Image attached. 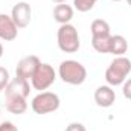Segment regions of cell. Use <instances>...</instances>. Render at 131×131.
Returning a JSON list of instances; mask_svg holds the SVG:
<instances>
[{"label":"cell","instance_id":"obj_1","mask_svg":"<svg viewBox=\"0 0 131 131\" xmlns=\"http://www.w3.org/2000/svg\"><path fill=\"white\" fill-rule=\"evenodd\" d=\"M131 73V60L127 57H116L108 69L105 70V81L108 85L116 87L122 85L127 81V76Z\"/></svg>","mask_w":131,"mask_h":131},{"label":"cell","instance_id":"obj_2","mask_svg":"<svg viewBox=\"0 0 131 131\" xmlns=\"http://www.w3.org/2000/svg\"><path fill=\"white\" fill-rule=\"evenodd\" d=\"M58 75L63 82L70 85H81L87 79V69L75 60H66L58 67Z\"/></svg>","mask_w":131,"mask_h":131},{"label":"cell","instance_id":"obj_3","mask_svg":"<svg viewBox=\"0 0 131 131\" xmlns=\"http://www.w3.org/2000/svg\"><path fill=\"white\" fill-rule=\"evenodd\" d=\"M57 43L60 50H63L66 53H75L78 52L81 41H79V35L78 31L73 25L67 23V25H60L58 32H57Z\"/></svg>","mask_w":131,"mask_h":131},{"label":"cell","instance_id":"obj_4","mask_svg":"<svg viewBox=\"0 0 131 131\" xmlns=\"http://www.w3.org/2000/svg\"><path fill=\"white\" fill-rule=\"evenodd\" d=\"M60 96L52 92H40L31 102L35 114H49L60 108Z\"/></svg>","mask_w":131,"mask_h":131},{"label":"cell","instance_id":"obj_5","mask_svg":"<svg viewBox=\"0 0 131 131\" xmlns=\"http://www.w3.org/2000/svg\"><path fill=\"white\" fill-rule=\"evenodd\" d=\"M57 79V72L55 69L47 63H41L38 66V69L35 70L34 76L31 78V85L35 90L44 92L47 90Z\"/></svg>","mask_w":131,"mask_h":131},{"label":"cell","instance_id":"obj_6","mask_svg":"<svg viewBox=\"0 0 131 131\" xmlns=\"http://www.w3.org/2000/svg\"><path fill=\"white\" fill-rule=\"evenodd\" d=\"M31 92V84L28 79H23L20 76H15L9 81V84L5 89V98L6 99H26Z\"/></svg>","mask_w":131,"mask_h":131},{"label":"cell","instance_id":"obj_7","mask_svg":"<svg viewBox=\"0 0 131 131\" xmlns=\"http://www.w3.org/2000/svg\"><path fill=\"white\" fill-rule=\"evenodd\" d=\"M11 17L14 20V23L17 25L18 29L26 28L31 23V17H32V8L28 2H18L12 6L11 9Z\"/></svg>","mask_w":131,"mask_h":131},{"label":"cell","instance_id":"obj_8","mask_svg":"<svg viewBox=\"0 0 131 131\" xmlns=\"http://www.w3.org/2000/svg\"><path fill=\"white\" fill-rule=\"evenodd\" d=\"M41 64L40 58L37 55H28V57H23L15 67V76H20L23 79H31L35 73V70L38 69V66Z\"/></svg>","mask_w":131,"mask_h":131},{"label":"cell","instance_id":"obj_9","mask_svg":"<svg viewBox=\"0 0 131 131\" xmlns=\"http://www.w3.org/2000/svg\"><path fill=\"white\" fill-rule=\"evenodd\" d=\"M18 28L14 23L12 17L8 14H0V40L3 41H12L17 38Z\"/></svg>","mask_w":131,"mask_h":131},{"label":"cell","instance_id":"obj_10","mask_svg":"<svg viewBox=\"0 0 131 131\" xmlns=\"http://www.w3.org/2000/svg\"><path fill=\"white\" fill-rule=\"evenodd\" d=\"M116 93L111 89V85H101L95 90V102L102 108H108L114 104Z\"/></svg>","mask_w":131,"mask_h":131},{"label":"cell","instance_id":"obj_11","mask_svg":"<svg viewBox=\"0 0 131 131\" xmlns=\"http://www.w3.org/2000/svg\"><path fill=\"white\" fill-rule=\"evenodd\" d=\"M128 50V41L122 35H111L110 44H108V53H113L114 57H124Z\"/></svg>","mask_w":131,"mask_h":131},{"label":"cell","instance_id":"obj_12","mask_svg":"<svg viewBox=\"0 0 131 131\" xmlns=\"http://www.w3.org/2000/svg\"><path fill=\"white\" fill-rule=\"evenodd\" d=\"M53 18L60 25H67L73 18V8L67 3H58L53 9Z\"/></svg>","mask_w":131,"mask_h":131},{"label":"cell","instance_id":"obj_13","mask_svg":"<svg viewBox=\"0 0 131 131\" xmlns=\"http://www.w3.org/2000/svg\"><path fill=\"white\" fill-rule=\"evenodd\" d=\"M90 31H92V38H105V37L111 35V29H110L108 21H105L102 18H96L92 21Z\"/></svg>","mask_w":131,"mask_h":131},{"label":"cell","instance_id":"obj_14","mask_svg":"<svg viewBox=\"0 0 131 131\" xmlns=\"http://www.w3.org/2000/svg\"><path fill=\"white\" fill-rule=\"evenodd\" d=\"M5 107L12 114H23L28 110V102L26 99H6Z\"/></svg>","mask_w":131,"mask_h":131},{"label":"cell","instance_id":"obj_15","mask_svg":"<svg viewBox=\"0 0 131 131\" xmlns=\"http://www.w3.org/2000/svg\"><path fill=\"white\" fill-rule=\"evenodd\" d=\"M111 37V35H110ZM110 37L105 38H92V46L98 53H108V44H110Z\"/></svg>","mask_w":131,"mask_h":131},{"label":"cell","instance_id":"obj_16","mask_svg":"<svg viewBox=\"0 0 131 131\" xmlns=\"http://www.w3.org/2000/svg\"><path fill=\"white\" fill-rule=\"evenodd\" d=\"M96 2L98 0H73V6L79 12H87V11L93 9V6L96 5Z\"/></svg>","mask_w":131,"mask_h":131},{"label":"cell","instance_id":"obj_17","mask_svg":"<svg viewBox=\"0 0 131 131\" xmlns=\"http://www.w3.org/2000/svg\"><path fill=\"white\" fill-rule=\"evenodd\" d=\"M9 72H8V69H5V67H2L0 66V93L2 92H5V89H6V85L9 84Z\"/></svg>","mask_w":131,"mask_h":131},{"label":"cell","instance_id":"obj_18","mask_svg":"<svg viewBox=\"0 0 131 131\" xmlns=\"http://www.w3.org/2000/svg\"><path fill=\"white\" fill-rule=\"evenodd\" d=\"M122 93H124V96H125L127 99L131 101V78L127 79V81L122 84Z\"/></svg>","mask_w":131,"mask_h":131},{"label":"cell","instance_id":"obj_19","mask_svg":"<svg viewBox=\"0 0 131 131\" xmlns=\"http://www.w3.org/2000/svg\"><path fill=\"white\" fill-rule=\"evenodd\" d=\"M66 131H87V130H85V127H84L82 124H79V122H72V124L67 125Z\"/></svg>","mask_w":131,"mask_h":131},{"label":"cell","instance_id":"obj_20","mask_svg":"<svg viewBox=\"0 0 131 131\" xmlns=\"http://www.w3.org/2000/svg\"><path fill=\"white\" fill-rule=\"evenodd\" d=\"M0 131H18V128H17L12 122L6 121V122H2V124H0Z\"/></svg>","mask_w":131,"mask_h":131},{"label":"cell","instance_id":"obj_21","mask_svg":"<svg viewBox=\"0 0 131 131\" xmlns=\"http://www.w3.org/2000/svg\"><path fill=\"white\" fill-rule=\"evenodd\" d=\"M52 2L57 3V5H58V3H66V0H52Z\"/></svg>","mask_w":131,"mask_h":131},{"label":"cell","instance_id":"obj_22","mask_svg":"<svg viewBox=\"0 0 131 131\" xmlns=\"http://www.w3.org/2000/svg\"><path fill=\"white\" fill-rule=\"evenodd\" d=\"M2 55H3V46H2V43H0V58H2Z\"/></svg>","mask_w":131,"mask_h":131},{"label":"cell","instance_id":"obj_23","mask_svg":"<svg viewBox=\"0 0 131 131\" xmlns=\"http://www.w3.org/2000/svg\"><path fill=\"white\" fill-rule=\"evenodd\" d=\"M127 2H128V5H130V6H131V0H127Z\"/></svg>","mask_w":131,"mask_h":131},{"label":"cell","instance_id":"obj_24","mask_svg":"<svg viewBox=\"0 0 131 131\" xmlns=\"http://www.w3.org/2000/svg\"><path fill=\"white\" fill-rule=\"evenodd\" d=\"M113 2H121V0H113Z\"/></svg>","mask_w":131,"mask_h":131}]
</instances>
